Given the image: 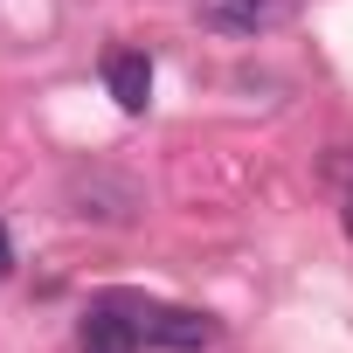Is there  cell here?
I'll return each mask as SVG.
<instances>
[{"mask_svg": "<svg viewBox=\"0 0 353 353\" xmlns=\"http://www.w3.org/2000/svg\"><path fill=\"white\" fill-rule=\"evenodd\" d=\"M139 332H145V346H166V353L215 346V319L208 312H188V305H139Z\"/></svg>", "mask_w": 353, "mask_h": 353, "instance_id": "cell-1", "label": "cell"}, {"mask_svg": "<svg viewBox=\"0 0 353 353\" xmlns=\"http://www.w3.org/2000/svg\"><path fill=\"white\" fill-rule=\"evenodd\" d=\"M139 305L132 298H104V305H90L83 312V332H77V346L83 353H139Z\"/></svg>", "mask_w": 353, "mask_h": 353, "instance_id": "cell-2", "label": "cell"}, {"mask_svg": "<svg viewBox=\"0 0 353 353\" xmlns=\"http://www.w3.org/2000/svg\"><path fill=\"white\" fill-rule=\"evenodd\" d=\"M291 14V0H201V28L215 35H263Z\"/></svg>", "mask_w": 353, "mask_h": 353, "instance_id": "cell-3", "label": "cell"}, {"mask_svg": "<svg viewBox=\"0 0 353 353\" xmlns=\"http://www.w3.org/2000/svg\"><path fill=\"white\" fill-rule=\"evenodd\" d=\"M104 90L118 97V111H145V97H152V63H145L139 49H111V56H104Z\"/></svg>", "mask_w": 353, "mask_h": 353, "instance_id": "cell-4", "label": "cell"}, {"mask_svg": "<svg viewBox=\"0 0 353 353\" xmlns=\"http://www.w3.org/2000/svg\"><path fill=\"white\" fill-rule=\"evenodd\" d=\"M14 270V243H8V222H0V277Z\"/></svg>", "mask_w": 353, "mask_h": 353, "instance_id": "cell-5", "label": "cell"}, {"mask_svg": "<svg viewBox=\"0 0 353 353\" xmlns=\"http://www.w3.org/2000/svg\"><path fill=\"white\" fill-rule=\"evenodd\" d=\"M346 229H353V194H346Z\"/></svg>", "mask_w": 353, "mask_h": 353, "instance_id": "cell-6", "label": "cell"}]
</instances>
